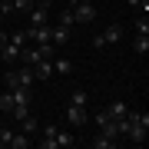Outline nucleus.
Segmentation results:
<instances>
[{
	"mask_svg": "<svg viewBox=\"0 0 149 149\" xmlns=\"http://www.w3.org/2000/svg\"><path fill=\"white\" fill-rule=\"evenodd\" d=\"M103 40H106V47L109 43H119L123 40V23H109V27L103 30Z\"/></svg>",
	"mask_w": 149,
	"mask_h": 149,
	"instance_id": "nucleus-11",
	"label": "nucleus"
},
{
	"mask_svg": "<svg viewBox=\"0 0 149 149\" xmlns=\"http://www.w3.org/2000/svg\"><path fill=\"white\" fill-rule=\"evenodd\" d=\"M33 3H37V7H50L53 0H33Z\"/></svg>",
	"mask_w": 149,
	"mask_h": 149,
	"instance_id": "nucleus-25",
	"label": "nucleus"
},
{
	"mask_svg": "<svg viewBox=\"0 0 149 149\" xmlns=\"http://www.w3.org/2000/svg\"><path fill=\"white\" fill-rule=\"evenodd\" d=\"M83 3H93V0H83Z\"/></svg>",
	"mask_w": 149,
	"mask_h": 149,
	"instance_id": "nucleus-28",
	"label": "nucleus"
},
{
	"mask_svg": "<svg viewBox=\"0 0 149 149\" xmlns=\"http://www.w3.org/2000/svg\"><path fill=\"white\" fill-rule=\"evenodd\" d=\"M0 93H3V90H0Z\"/></svg>",
	"mask_w": 149,
	"mask_h": 149,
	"instance_id": "nucleus-29",
	"label": "nucleus"
},
{
	"mask_svg": "<svg viewBox=\"0 0 149 149\" xmlns=\"http://www.w3.org/2000/svg\"><path fill=\"white\" fill-rule=\"evenodd\" d=\"M66 40H70V27H63V23H56V27L50 30V43H56V47H63Z\"/></svg>",
	"mask_w": 149,
	"mask_h": 149,
	"instance_id": "nucleus-10",
	"label": "nucleus"
},
{
	"mask_svg": "<svg viewBox=\"0 0 149 149\" xmlns=\"http://www.w3.org/2000/svg\"><path fill=\"white\" fill-rule=\"evenodd\" d=\"M70 103H80V106H90V96H86V90H73V93H70Z\"/></svg>",
	"mask_w": 149,
	"mask_h": 149,
	"instance_id": "nucleus-19",
	"label": "nucleus"
},
{
	"mask_svg": "<svg viewBox=\"0 0 149 149\" xmlns=\"http://www.w3.org/2000/svg\"><path fill=\"white\" fill-rule=\"evenodd\" d=\"M136 33H149V20H146V17L136 20Z\"/></svg>",
	"mask_w": 149,
	"mask_h": 149,
	"instance_id": "nucleus-22",
	"label": "nucleus"
},
{
	"mask_svg": "<svg viewBox=\"0 0 149 149\" xmlns=\"http://www.w3.org/2000/svg\"><path fill=\"white\" fill-rule=\"evenodd\" d=\"M27 20H30V27H40V23H50V10H47V7H37V3H33V10L27 13Z\"/></svg>",
	"mask_w": 149,
	"mask_h": 149,
	"instance_id": "nucleus-8",
	"label": "nucleus"
},
{
	"mask_svg": "<svg viewBox=\"0 0 149 149\" xmlns=\"http://www.w3.org/2000/svg\"><path fill=\"white\" fill-rule=\"evenodd\" d=\"M40 149H70V146H76V136L73 133H66V129H60V126H43L40 129Z\"/></svg>",
	"mask_w": 149,
	"mask_h": 149,
	"instance_id": "nucleus-2",
	"label": "nucleus"
},
{
	"mask_svg": "<svg viewBox=\"0 0 149 149\" xmlns=\"http://www.w3.org/2000/svg\"><path fill=\"white\" fill-rule=\"evenodd\" d=\"M129 7H133V10H139V3H143V0H126Z\"/></svg>",
	"mask_w": 149,
	"mask_h": 149,
	"instance_id": "nucleus-26",
	"label": "nucleus"
},
{
	"mask_svg": "<svg viewBox=\"0 0 149 149\" xmlns=\"http://www.w3.org/2000/svg\"><path fill=\"white\" fill-rule=\"evenodd\" d=\"M10 7H13V13H23V17H27L33 10V0H10Z\"/></svg>",
	"mask_w": 149,
	"mask_h": 149,
	"instance_id": "nucleus-17",
	"label": "nucleus"
},
{
	"mask_svg": "<svg viewBox=\"0 0 149 149\" xmlns=\"http://www.w3.org/2000/svg\"><path fill=\"white\" fill-rule=\"evenodd\" d=\"M37 50H40V60H53L56 53H60V47H56V43H37Z\"/></svg>",
	"mask_w": 149,
	"mask_h": 149,
	"instance_id": "nucleus-13",
	"label": "nucleus"
},
{
	"mask_svg": "<svg viewBox=\"0 0 149 149\" xmlns=\"http://www.w3.org/2000/svg\"><path fill=\"white\" fill-rule=\"evenodd\" d=\"M53 73L70 76V73H73V63H70V60H56V56H53Z\"/></svg>",
	"mask_w": 149,
	"mask_h": 149,
	"instance_id": "nucleus-15",
	"label": "nucleus"
},
{
	"mask_svg": "<svg viewBox=\"0 0 149 149\" xmlns=\"http://www.w3.org/2000/svg\"><path fill=\"white\" fill-rule=\"evenodd\" d=\"M50 30H53L50 23H40V27H27V40H30V43H47V40H50Z\"/></svg>",
	"mask_w": 149,
	"mask_h": 149,
	"instance_id": "nucleus-6",
	"label": "nucleus"
},
{
	"mask_svg": "<svg viewBox=\"0 0 149 149\" xmlns=\"http://www.w3.org/2000/svg\"><path fill=\"white\" fill-rule=\"evenodd\" d=\"M10 40L17 43V47H27V43H30V40H27V30H13V33H10Z\"/></svg>",
	"mask_w": 149,
	"mask_h": 149,
	"instance_id": "nucleus-21",
	"label": "nucleus"
},
{
	"mask_svg": "<svg viewBox=\"0 0 149 149\" xmlns=\"http://www.w3.org/2000/svg\"><path fill=\"white\" fill-rule=\"evenodd\" d=\"M133 50L139 56H146L149 53V33H136V40H133Z\"/></svg>",
	"mask_w": 149,
	"mask_h": 149,
	"instance_id": "nucleus-14",
	"label": "nucleus"
},
{
	"mask_svg": "<svg viewBox=\"0 0 149 149\" xmlns=\"http://www.w3.org/2000/svg\"><path fill=\"white\" fill-rule=\"evenodd\" d=\"M90 43H93V50H103V47H106V40H103V33H96V37H93Z\"/></svg>",
	"mask_w": 149,
	"mask_h": 149,
	"instance_id": "nucleus-23",
	"label": "nucleus"
},
{
	"mask_svg": "<svg viewBox=\"0 0 149 149\" xmlns=\"http://www.w3.org/2000/svg\"><path fill=\"white\" fill-rule=\"evenodd\" d=\"M30 70H33V80L47 83L50 76H53V60H37V63H30Z\"/></svg>",
	"mask_w": 149,
	"mask_h": 149,
	"instance_id": "nucleus-5",
	"label": "nucleus"
},
{
	"mask_svg": "<svg viewBox=\"0 0 149 149\" xmlns=\"http://www.w3.org/2000/svg\"><path fill=\"white\" fill-rule=\"evenodd\" d=\"M60 23H63V27H73V7H63V10H60Z\"/></svg>",
	"mask_w": 149,
	"mask_h": 149,
	"instance_id": "nucleus-20",
	"label": "nucleus"
},
{
	"mask_svg": "<svg viewBox=\"0 0 149 149\" xmlns=\"http://www.w3.org/2000/svg\"><path fill=\"white\" fill-rule=\"evenodd\" d=\"M70 7H73V20H76V23H93V20H96V7H93V3L73 0Z\"/></svg>",
	"mask_w": 149,
	"mask_h": 149,
	"instance_id": "nucleus-4",
	"label": "nucleus"
},
{
	"mask_svg": "<svg viewBox=\"0 0 149 149\" xmlns=\"http://www.w3.org/2000/svg\"><path fill=\"white\" fill-rule=\"evenodd\" d=\"M66 123H70L73 129L86 126V123H90V106H80V103H70V106H66Z\"/></svg>",
	"mask_w": 149,
	"mask_h": 149,
	"instance_id": "nucleus-3",
	"label": "nucleus"
},
{
	"mask_svg": "<svg viewBox=\"0 0 149 149\" xmlns=\"http://www.w3.org/2000/svg\"><path fill=\"white\" fill-rule=\"evenodd\" d=\"M10 109H13V93L3 90V93H0V113H7V116H10Z\"/></svg>",
	"mask_w": 149,
	"mask_h": 149,
	"instance_id": "nucleus-16",
	"label": "nucleus"
},
{
	"mask_svg": "<svg viewBox=\"0 0 149 149\" xmlns=\"http://www.w3.org/2000/svg\"><path fill=\"white\" fill-rule=\"evenodd\" d=\"M7 37H10V33H7L3 27H0V47H3V43H7Z\"/></svg>",
	"mask_w": 149,
	"mask_h": 149,
	"instance_id": "nucleus-24",
	"label": "nucleus"
},
{
	"mask_svg": "<svg viewBox=\"0 0 149 149\" xmlns=\"http://www.w3.org/2000/svg\"><path fill=\"white\" fill-rule=\"evenodd\" d=\"M103 109H106V116H109L113 123H119V119H123V116H126V113H129V103L116 100V103H109V106H103Z\"/></svg>",
	"mask_w": 149,
	"mask_h": 149,
	"instance_id": "nucleus-7",
	"label": "nucleus"
},
{
	"mask_svg": "<svg viewBox=\"0 0 149 149\" xmlns=\"http://www.w3.org/2000/svg\"><path fill=\"white\" fill-rule=\"evenodd\" d=\"M116 143H119V139H109V136H103V133H96V136L90 139L93 149H116Z\"/></svg>",
	"mask_w": 149,
	"mask_h": 149,
	"instance_id": "nucleus-12",
	"label": "nucleus"
},
{
	"mask_svg": "<svg viewBox=\"0 0 149 149\" xmlns=\"http://www.w3.org/2000/svg\"><path fill=\"white\" fill-rule=\"evenodd\" d=\"M126 139L133 146H143L149 139V113H126Z\"/></svg>",
	"mask_w": 149,
	"mask_h": 149,
	"instance_id": "nucleus-1",
	"label": "nucleus"
},
{
	"mask_svg": "<svg viewBox=\"0 0 149 149\" xmlns=\"http://www.w3.org/2000/svg\"><path fill=\"white\" fill-rule=\"evenodd\" d=\"M20 129H23L27 136H33V133H37V116H33V113H30V116H23V119H20Z\"/></svg>",
	"mask_w": 149,
	"mask_h": 149,
	"instance_id": "nucleus-18",
	"label": "nucleus"
},
{
	"mask_svg": "<svg viewBox=\"0 0 149 149\" xmlns=\"http://www.w3.org/2000/svg\"><path fill=\"white\" fill-rule=\"evenodd\" d=\"M13 70H17V83H20V86H33V83H37V80H33V70L27 63H20V66H13Z\"/></svg>",
	"mask_w": 149,
	"mask_h": 149,
	"instance_id": "nucleus-9",
	"label": "nucleus"
},
{
	"mask_svg": "<svg viewBox=\"0 0 149 149\" xmlns=\"http://www.w3.org/2000/svg\"><path fill=\"white\" fill-rule=\"evenodd\" d=\"M0 27H3V13H0Z\"/></svg>",
	"mask_w": 149,
	"mask_h": 149,
	"instance_id": "nucleus-27",
	"label": "nucleus"
}]
</instances>
